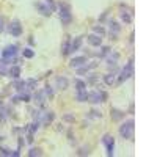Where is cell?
I'll return each instance as SVG.
<instances>
[{"instance_id":"34","label":"cell","mask_w":157,"mask_h":157,"mask_svg":"<svg viewBox=\"0 0 157 157\" xmlns=\"http://www.w3.org/2000/svg\"><path fill=\"white\" fill-rule=\"evenodd\" d=\"M101 116H102V113L99 110H91L90 112V118H101Z\"/></svg>"},{"instance_id":"3","label":"cell","mask_w":157,"mask_h":157,"mask_svg":"<svg viewBox=\"0 0 157 157\" xmlns=\"http://www.w3.org/2000/svg\"><path fill=\"white\" fill-rule=\"evenodd\" d=\"M134 75V61L130 60L126 66L121 69V72H120V75H118V83H123V82H126L127 78H130Z\"/></svg>"},{"instance_id":"20","label":"cell","mask_w":157,"mask_h":157,"mask_svg":"<svg viewBox=\"0 0 157 157\" xmlns=\"http://www.w3.org/2000/svg\"><path fill=\"white\" fill-rule=\"evenodd\" d=\"M13 86H14L19 93L24 90H27V86H25V80H19V78H14V83H13Z\"/></svg>"},{"instance_id":"10","label":"cell","mask_w":157,"mask_h":157,"mask_svg":"<svg viewBox=\"0 0 157 157\" xmlns=\"http://www.w3.org/2000/svg\"><path fill=\"white\" fill-rule=\"evenodd\" d=\"M82 41H83V36H77V38H74V41H71V49H69V54H74V52H77L78 49H80Z\"/></svg>"},{"instance_id":"11","label":"cell","mask_w":157,"mask_h":157,"mask_svg":"<svg viewBox=\"0 0 157 157\" xmlns=\"http://www.w3.org/2000/svg\"><path fill=\"white\" fill-rule=\"evenodd\" d=\"M54 118H55L54 112H46V113L41 115V120H39V123H43L44 126H49L52 121H54Z\"/></svg>"},{"instance_id":"29","label":"cell","mask_w":157,"mask_h":157,"mask_svg":"<svg viewBox=\"0 0 157 157\" xmlns=\"http://www.w3.org/2000/svg\"><path fill=\"white\" fill-rule=\"evenodd\" d=\"M93 32H94V35H98V36H104V35H105V30H104L101 25H94Z\"/></svg>"},{"instance_id":"22","label":"cell","mask_w":157,"mask_h":157,"mask_svg":"<svg viewBox=\"0 0 157 157\" xmlns=\"http://www.w3.org/2000/svg\"><path fill=\"white\" fill-rule=\"evenodd\" d=\"M120 17H121V21L124 24H130V22H132V16H130V13H127V11H121Z\"/></svg>"},{"instance_id":"33","label":"cell","mask_w":157,"mask_h":157,"mask_svg":"<svg viewBox=\"0 0 157 157\" xmlns=\"http://www.w3.org/2000/svg\"><path fill=\"white\" fill-rule=\"evenodd\" d=\"M44 93H46V96H49V98H54V90H52V86H49V85H46Z\"/></svg>"},{"instance_id":"9","label":"cell","mask_w":157,"mask_h":157,"mask_svg":"<svg viewBox=\"0 0 157 157\" xmlns=\"http://www.w3.org/2000/svg\"><path fill=\"white\" fill-rule=\"evenodd\" d=\"M16 54H17V46H14V44H10V46H6V47L3 49V52H2L3 58L16 57Z\"/></svg>"},{"instance_id":"27","label":"cell","mask_w":157,"mask_h":157,"mask_svg":"<svg viewBox=\"0 0 157 157\" xmlns=\"http://www.w3.org/2000/svg\"><path fill=\"white\" fill-rule=\"evenodd\" d=\"M22 55H24L25 58H33V57H35V50H32L30 47H27V49L22 50Z\"/></svg>"},{"instance_id":"35","label":"cell","mask_w":157,"mask_h":157,"mask_svg":"<svg viewBox=\"0 0 157 157\" xmlns=\"http://www.w3.org/2000/svg\"><path fill=\"white\" fill-rule=\"evenodd\" d=\"M0 154H2L3 157H8V155L11 157V154H13V152H11L10 149H6V148H0Z\"/></svg>"},{"instance_id":"14","label":"cell","mask_w":157,"mask_h":157,"mask_svg":"<svg viewBox=\"0 0 157 157\" xmlns=\"http://www.w3.org/2000/svg\"><path fill=\"white\" fill-rule=\"evenodd\" d=\"M21 72H22V69H21V66H17V64H14V66H10V68H8V75H10L11 78H19Z\"/></svg>"},{"instance_id":"21","label":"cell","mask_w":157,"mask_h":157,"mask_svg":"<svg viewBox=\"0 0 157 157\" xmlns=\"http://www.w3.org/2000/svg\"><path fill=\"white\" fill-rule=\"evenodd\" d=\"M115 80H116V75H115L113 72L104 75V82H105V85H109V86H112V85L115 83Z\"/></svg>"},{"instance_id":"7","label":"cell","mask_w":157,"mask_h":157,"mask_svg":"<svg viewBox=\"0 0 157 157\" xmlns=\"http://www.w3.org/2000/svg\"><path fill=\"white\" fill-rule=\"evenodd\" d=\"M96 66H98V61L85 63V64H82V66L75 68V72H77V75H86V74H88V71H91V69L96 68Z\"/></svg>"},{"instance_id":"17","label":"cell","mask_w":157,"mask_h":157,"mask_svg":"<svg viewBox=\"0 0 157 157\" xmlns=\"http://www.w3.org/2000/svg\"><path fill=\"white\" fill-rule=\"evenodd\" d=\"M69 49H71V39H69V36H66V39H64V43L61 46V54L64 57L69 55Z\"/></svg>"},{"instance_id":"24","label":"cell","mask_w":157,"mask_h":157,"mask_svg":"<svg viewBox=\"0 0 157 157\" xmlns=\"http://www.w3.org/2000/svg\"><path fill=\"white\" fill-rule=\"evenodd\" d=\"M25 86H27V90H35L38 86V80L36 78H29V80H25Z\"/></svg>"},{"instance_id":"5","label":"cell","mask_w":157,"mask_h":157,"mask_svg":"<svg viewBox=\"0 0 157 157\" xmlns=\"http://www.w3.org/2000/svg\"><path fill=\"white\" fill-rule=\"evenodd\" d=\"M102 143H104V146H105V149H107V155L112 157L115 154V138L110 134H105L102 137Z\"/></svg>"},{"instance_id":"36","label":"cell","mask_w":157,"mask_h":157,"mask_svg":"<svg viewBox=\"0 0 157 157\" xmlns=\"http://www.w3.org/2000/svg\"><path fill=\"white\" fill-rule=\"evenodd\" d=\"M3 30V19H2V16H0V32Z\"/></svg>"},{"instance_id":"8","label":"cell","mask_w":157,"mask_h":157,"mask_svg":"<svg viewBox=\"0 0 157 157\" xmlns=\"http://www.w3.org/2000/svg\"><path fill=\"white\" fill-rule=\"evenodd\" d=\"M32 99L35 101L36 105L43 107V105H44V101H46V93H44V90H38V91H35V94H33Z\"/></svg>"},{"instance_id":"28","label":"cell","mask_w":157,"mask_h":157,"mask_svg":"<svg viewBox=\"0 0 157 157\" xmlns=\"http://www.w3.org/2000/svg\"><path fill=\"white\" fill-rule=\"evenodd\" d=\"M63 120L66 121V123H71V124H72V123H75V116H74L72 113H64V115H63Z\"/></svg>"},{"instance_id":"1","label":"cell","mask_w":157,"mask_h":157,"mask_svg":"<svg viewBox=\"0 0 157 157\" xmlns=\"http://www.w3.org/2000/svg\"><path fill=\"white\" fill-rule=\"evenodd\" d=\"M134 130H135V123H134V120H127V121H124V123L120 126V134H121V137L126 138V140H132Z\"/></svg>"},{"instance_id":"6","label":"cell","mask_w":157,"mask_h":157,"mask_svg":"<svg viewBox=\"0 0 157 157\" xmlns=\"http://www.w3.org/2000/svg\"><path fill=\"white\" fill-rule=\"evenodd\" d=\"M8 32H10V35H13V36H21V35H22V25H21V22H19L17 19L11 21V22H10V27H8Z\"/></svg>"},{"instance_id":"26","label":"cell","mask_w":157,"mask_h":157,"mask_svg":"<svg viewBox=\"0 0 157 157\" xmlns=\"http://www.w3.org/2000/svg\"><path fill=\"white\" fill-rule=\"evenodd\" d=\"M29 155L30 157H39V155H43V149L41 148H32L29 151Z\"/></svg>"},{"instance_id":"30","label":"cell","mask_w":157,"mask_h":157,"mask_svg":"<svg viewBox=\"0 0 157 157\" xmlns=\"http://www.w3.org/2000/svg\"><path fill=\"white\" fill-rule=\"evenodd\" d=\"M75 88H77V91L78 90H85L86 88V83L83 80H80V78H77V80H75Z\"/></svg>"},{"instance_id":"19","label":"cell","mask_w":157,"mask_h":157,"mask_svg":"<svg viewBox=\"0 0 157 157\" xmlns=\"http://www.w3.org/2000/svg\"><path fill=\"white\" fill-rule=\"evenodd\" d=\"M75 99H77L78 102H86V99H88L86 90H78V91H77V94H75Z\"/></svg>"},{"instance_id":"32","label":"cell","mask_w":157,"mask_h":157,"mask_svg":"<svg viewBox=\"0 0 157 157\" xmlns=\"http://www.w3.org/2000/svg\"><path fill=\"white\" fill-rule=\"evenodd\" d=\"M90 154V148L88 146H85V148H80L77 151V155H88Z\"/></svg>"},{"instance_id":"12","label":"cell","mask_w":157,"mask_h":157,"mask_svg":"<svg viewBox=\"0 0 157 157\" xmlns=\"http://www.w3.org/2000/svg\"><path fill=\"white\" fill-rule=\"evenodd\" d=\"M86 63V57L85 55H80V57H72L71 60V68H78V66H82V64Z\"/></svg>"},{"instance_id":"15","label":"cell","mask_w":157,"mask_h":157,"mask_svg":"<svg viewBox=\"0 0 157 157\" xmlns=\"http://www.w3.org/2000/svg\"><path fill=\"white\" fill-rule=\"evenodd\" d=\"M35 8L41 13L43 16H50V13H52V11L47 8V5H46V3H41V2H36V3H35Z\"/></svg>"},{"instance_id":"23","label":"cell","mask_w":157,"mask_h":157,"mask_svg":"<svg viewBox=\"0 0 157 157\" xmlns=\"http://www.w3.org/2000/svg\"><path fill=\"white\" fill-rule=\"evenodd\" d=\"M123 116H124V113H123L121 110H116V109L112 110V120H113V121H120V120H123Z\"/></svg>"},{"instance_id":"2","label":"cell","mask_w":157,"mask_h":157,"mask_svg":"<svg viewBox=\"0 0 157 157\" xmlns=\"http://www.w3.org/2000/svg\"><path fill=\"white\" fill-rule=\"evenodd\" d=\"M58 16L63 22V25H68L72 22V13H71V6L68 3H60V13Z\"/></svg>"},{"instance_id":"13","label":"cell","mask_w":157,"mask_h":157,"mask_svg":"<svg viewBox=\"0 0 157 157\" xmlns=\"http://www.w3.org/2000/svg\"><path fill=\"white\" fill-rule=\"evenodd\" d=\"M88 44L90 46H93V47H99L101 44H102V38L101 36H98V35H90L88 36Z\"/></svg>"},{"instance_id":"25","label":"cell","mask_w":157,"mask_h":157,"mask_svg":"<svg viewBox=\"0 0 157 157\" xmlns=\"http://www.w3.org/2000/svg\"><path fill=\"white\" fill-rule=\"evenodd\" d=\"M8 109L6 107H3V105H0V123H3L6 118H8Z\"/></svg>"},{"instance_id":"31","label":"cell","mask_w":157,"mask_h":157,"mask_svg":"<svg viewBox=\"0 0 157 157\" xmlns=\"http://www.w3.org/2000/svg\"><path fill=\"white\" fill-rule=\"evenodd\" d=\"M44 3L47 5V8H49L50 11H55V10H57V5H55L54 0H44Z\"/></svg>"},{"instance_id":"4","label":"cell","mask_w":157,"mask_h":157,"mask_svg":"<svg viewBox=\"0 0 157 157\" xmlns=\"http://www.w3.org/2000/svg\"><path fill=\"white\" fill-rule=\"evenodd\" d=\"M105 99H107V93H104V91H101V90H94V91H91V93H88L86 102L101 104V102H105Z\"/></svg>"},{"instance_id":"18","label":"cell","mask_w":157,"mask_h":157,"mask_svg":"<svg viewBox=\"0 0 157 157\" xmlns=\"http://www.w3.org/2000/svg\"><path fill=\"white\" fill-rule=\"evenodd\" d=\"M109 25H110V30L113 32V35H112L113 38H112V39H116V35L120 33L121 27H120V25H118V22H115V21H110V22H109Z\"/></svg>"},{"instance_id":"16","label":"cell","mask_w":157,"mask_h":157,"mask_svg":"<svg viewBox=\"0 0 157 157\" xmlns=\"http://www.w3.org/2000/svg\"><path fill=\"white\" fill-rule=\"evenodd\" d=\"M55 85L60 90H66L69 86V80H68V78H64V77H57L55 78Z\"/></svg>"}]
</instances>
